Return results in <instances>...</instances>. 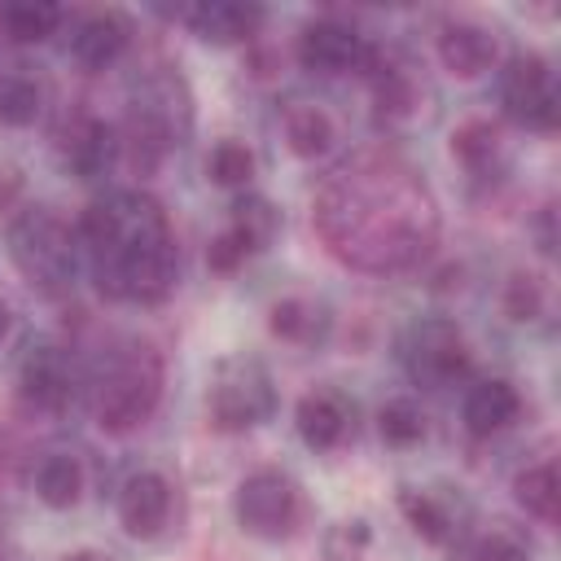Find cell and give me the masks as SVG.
<instances>
[{
  "mask_svg": "<svg viewBox=\"0 0 561 561\" xmlns=\"http://www.w3.org/2000/svg\"><path fill=\"white\" fill-rule=\"evenodd\" d=\"M245 259H254V250H250V241H245L237 228H224V232L210 237V245H206V267L219 272V276H232Z\"/></svg>",
  "mask_w": 561,
  "mask_h": 561,
  "instance_id": "obj_33",
  "label": "cell"
},
{
  "mask_svg": "<svg viewBox=\"0 0 561 561\" xmlns=\"http://www.w3.org/2000/svg\"><path fill=\"white\" fill-rule=\"evenodd\" d=\"M329 324H333V316L311 298H280L267 311L272 337L289 342V346H320L329 337Z\"/></svg>",
  "mask_w": 561,
  "mask_h": 561,
  "instance_id": "obj_20",
  "label": "cell"
},
{
  "mask_svg": "<svg viewBox=\"0 0 561 561\" xmlns=\"http://www.w3.org/2000/svg\"><path fill=\"white\" fill-rule=\"evenodd\" d=\"M18 390L39 412H66L75 399V364L57 342H31L18 364Z\"/></svg>",
  "mask_w": 561,
  "mask_h": 561,
  "instance_id": "obj_10",
  "label": "cell"
},
{
  "mask_svg": "<svg viewBox=\"0 0 561 561\" xmlns=\"http://www.w3.org/2000/svg\"><path fill=\"white\" fill-rule=\"evenodd\" d=\"M373 543V526L364 517H346L337 526H329L324 535V561H364Z\"/></svg>",
  "mask_w": 561,
  "mask_h": 561,
  "instance_id": "obj_32",
  "label": "cell"
},
{
  "mask_svg": "<svg viewBox=\"0 0 561 561\" xmlns=\"http://www.w3.org/2000/svg\"><path fill=\"white\" fill-rule=\"evenodd\" d=\"M44 110V88L22 75V70H9L0 75V123L4 127H31Z\"/></svg>",
  "mask_w": 561,
  "mask_h": 561,
  "instance_id": "obj_28",
  "label": "cell"
},
{
  "mask_svg": "<svg viewBox=\"0 0 561 561\" xmlns=\"http://www.w3.org/2000/svg\"><path fill=\"white\" fill-rule=\"evenodd\" d=\"M351 421H355V408L346 403V394L320 386V390H307L298 403H294V430L298 438L311 447V451H333L346 443L351 434Z\"/></svg>",
  "mask_w": 561,
  "mask_h": 561,
  "instance_id": "obj_14",
  "label": "cell"
},
{
  "mask_svg": "<svg viewBox=\"0 0 561 561\" xmlns=\"http://www.w3.org/2000/svg\"><path fill=\"white\" fill-rule=\"evenodd\" d=\"M500 307H504V316H508V320H517V324L539 320V316H543V307H548L543 280H539V276H530V272H513V276L504 280V289H500Z\"/></svg>",
  "mask_w": 561,
  "mask_h": 561,
  "instance_id": "obj_30",
  "label": "cell"
},
{
  "mask_svg": "<svg viewBox=\"0 0 561 561\" xmlns=\"http://www.w3.org/2000/svg\"><path fill=\"white\" fill-rule=\"evenodd\" d=\"M0 26L13 44H39L61 26V9L48 0H18L0 9Z\"/></svg>",
  "mask_w": 561,
  "mask_h": 561,
  "instance_id": "obj_26",
  "label": "cell"
},
{
  "mask_svg": "<svg viewBox=\"0 0 561 561\" xmlns=\"http://www.w3.org/2000/svg\"><path fill=\"white\" fill-rule=\"evenodd\" d=\"M377 434L390 443V447H416L425 434H430V421H425V408L408 394L399 399H386L377 408Z\"/></svg>",
  "mask_w": 561,
  "mask_h": 561,
  "instance_id": "obj_27",
  "label": "cell"
},
{
  "mask_svg": "<svg viewBox=\"0 0 561 561\" xmlns=\"http://www.w3.org/2000/svg\"><path fill=\"white\" fill-rule=\"evenodd\" d=\"M399 508L425 543H451V535L460 530V513L443 491H403Z\"/></svg>",
  "mask_w": 561,
  "mask_h": 561,
  "instance_id": "obj_22",
  "label": "cell"
},
{
  "mask_svg": "<svg viewBox=\"0 0 561 561\" xmlns=\"http://www.w3.org/2000/svg\"><path fill=\"white\" fill-rule=\"evenodd\" d=\"M75 237L92 254L101 294L149 307L175 289L180 259H175L167 215L153 197L136 188H114L83 210Z\"/></svg>",
  "mask_w": 561,
  "mask_h": 561,
  "instance_id": "obj_1",
  "label": "cell"
},
{
  "mask_svg": "<svg viewBox=\"0 0 561 561\" xmlns=\"http://www.w3.org/2000/svg\"><path fill=\"white\" fill-rule=\"evenodd\" d=\"M333 140H337V127H333L324 105L298 101V105L285 110V145H289L294 158L316 162V158H324L333 149Z\"/></svg>",
  "mask_w": 561,
  "mask_h": 561,
  "instance_id": "obj_21",
  "label": "cell"
},
{
  "mask_svg": "<svg viewBox=\"0 0 561 561\" xmlns=\"http://www.w3.org/2000/svg\"><path fill=\"white\" fill-rule=\"evenodd\" d=\"M232 513L254 539H289L302 522V491L285 469H254L237 482Z\"/></svg>",
  "mask_w": 561,
  "mask_h": 561,
  "instance_id": "obj_7",
  "label": "cell"
},
{
  "mask_svg": "<svg viewBox=\"0 0 561 561\" xmlns=\"http://www.w3.org/2000/svg\"><path fill=\"white\" fill-rule=\"evenodd\" d=\"M368 75H373V105H377V114L386 123H403V118H412L421 110V83H416L412 66H403V61H386L381 66L377 53H373Z\"/></svg>",
  "mask_w": 561,
  "mask_h": 561,
  "instance_id": "obj_18",
  "label": "cell"
},
{
  "mask_svg": "<svg viewBox=\"0 0 561 561\" xmlns=\"http://www.w3.org/2000/svg\"><path fill=\"white\" fill-rule=\"evenodd\" d=\"M294 57L311 75H351V70H368L373 48H368V39L351 22L329 13V18H316V22H307L298 31Z\"/></svg>",
  "mask_w": 561,
  "mask_h": 561,
  "instance_id": "obj_9",
  "label": "cell"
},
{
  "mask_svg": "<svg viewBox=\"0 0 561 561\" xmlns=\"http://www.w3.org/2000/svg\"><path fill=\"white\" fill-rule=\"evenodd\" d=\"M193 131V92L171 66L145 70L127 92V123L118 149H127L136 171H153Z\"/></svg>",
  "mask_w": 561,
  "mask_h": 561,
  "instance_id": "obj_2",
  "label": "cell"
},
{
  "mask_svg": "<svg viewBox=\"0 0 561 561\" xmlns=\"http://www.w3.org/2000/svg\"><path fill=\"white\" fill-rule=\"evenodd\" d=\"M171 504H175L171 482L162 473L145 469V473H131L123 482V491H118V522H123V530L131 539H158L167 530V522H171Z\"/></svg>",
  "mask_w": 561,
  "mask_h": 561,
  "instance_id": "obj_13",
  "label": "cell"
},
{
  "mask_svg": "<svg viewBox=\"0 0 561 561\" xmlns=\"http://www.w3.org/2000/svg\"><path fill=\"white\" fill-rule=\"evenodd\" d=\"M500 105H504V118L526 127V131H557V79H552V66L543 53H513L500 70Z\"/></svg>",
  "mask_w": 561,
  "mask_h": 561,
  "instance_id": "obj_8",
  "label": "cell"
},
{
  "mask_svg": "<svg viewBox=\"0 0 561 561\" xmlns=\"http://www.w3.org/2000/svg\"><path fill=\"white\" fill-rule=\"evenodd\" d=\"M254 149L250 145H241V140H219L215 149H210V158H206V175H210V184H219V188H245L250 180H254Z\"/></svg>",
  "mask_w": 561,
  "mask_h": 561,
  "instance_id": "obj_29",
  "label": "cell"
},
{
  "mask_svg": "<svg viewBox=\"0 0 561 561\" xmlns=\"http://www.w3.org/2000/svg\"><path fill=\"white\" fill-rule=\"evenodd\" d=\"M513 495H517V504L535 517V522H543V526H552L557 522V504H561V482H557V465L552 460H539V465H526L517 478H513Z\"/></svg>",
  "mask_w": 561,
  "mask_h": 561,
  "instance_id": "obj_24",
  "label": "cell"
},
{
  "mask_svg": "<svg viewBox=\"0 0 561 561\" xmlns=\"http://www.w3.org/2000/svg\"><path fill=\"white\" fill-rule=\"evenodd\" d=\"M552 219H557V210H552V206H543V210H539V219H535L539 254H552V250H557V224H552Z\"/></svg>",
  "mask_w": 561,
  "mask_h": 561,
  "instance_id": "obj_34",
  "label": "cell"
},
{
  "mask_svg": "<svg viewBox=\"0 0 561 561\" xmlns=\"http://www.w3.org/2000/svg\"><path fill=\"white\" fill-rule=\"evenodd\" d=\"M451 158H456L469 175H478V180L495 175V171L504 167V136H500V123H491V118H469V123H460V127L451 131Z\"/></svg>",
  "mask_w": 561,
  "mask_h": 561,
  "instance_id": "obj_19",
  "label": "cell"
},
{
  "mask_svg": "<svg viewBox=\"0 0 561 561\" xmlns=\"http://www.w3.org/2000/svg\"><path fill=\"white\" fill-rule=\"evenodd\" d=\"M131 44V22L114 9H101V13H88L75 31H70V57L83 66V70H110Z\"/></svg>",
  "mask_w": 561,
  "mask_h": 561,
  "instance_id": "obj_17",
  "label": "cell"
},
{
  "mask_svg": "<svg viewBox=\"0 0 561 561\" xmlns=\"http://www.w3.org/2000/svg\"><path fill=\"white\" fill-rule=\"evenodd\" d=\"M18 193H22V180H18V171H0V210H9Z\"/></svg>",
  "mask_w": 561,
  "mask_h": 561,
  "instance_id": "obj_35",
  "label": "cell"
},
{
  "mask_svg": "<svg viewBox=\"0 0 561 561\" xmlns=\"http://www.w3.org/2000/svg\"><path fill=\"white\" fill-rule=\"evenodd\" d=\"M469 561H530V543L513 526H491L469 543Z\"/></svg>",
  "mask_w": 561,
  "mask_h": 561,
  "instance_id": "obj_31",
  "label": "cell"
},
{
  "mask_svg": "<svg viewBox=\"0 0 561 561\" xmlns=\"http://www.w3.org/2000/svg\"><path fill=\"white\" fill-rule=\"evenodd\" d=\"M434 48H438L443 70L456 75V79H482V75L495 70V61H500V39H495V31H486L482 22H469V18L443 22Z\"/></svg>",
  "mask_w": 561,
  "mask_h": 561,
  "instance_id": "obj_12",
  "label": "cell"
},
{
  "mask_svg": "<svg viewBox=\"0 0 561 561\" xmlns=\"http://www.w3.org/2000/svg\"><path fill=\"white\" fill-rule=\"evenodd\" d=\"M162 399V355L149 342H123L92 381V412L105 434L140 430Z\"/></svg>",
  "mask_w": 561,
  "mask_h": 561,
  "instance_id": "obj_3",
  "label": "cell"
},
{
  "mask_svg": "<svg viewBox=\"0 0 561 561\" xmlns=\"http://www.w3.org/2000/svg\"><path fill=\"white\" fill-rule=\"evenodd\" d=\"M228 228H237V232L250 241V250L259 254V250H267V245L276 241V232H280V210H276L267 197H259V193H241V197L228 206Z\"/></svg>",
  "mask_w": 561,
  "mask_h": 561,
  "instance_id": "obj_25",
  "label": "cell"
},
{
  "mask_svg": "<svg viewBox=\"0 0 561 561\" xmlns=\"http://www.w3.org/2000/svg\"><path fill=\"white\" fill-rule=\"evenodd\" d=\"M9 329H13V307H9L4 298H0V342L9 337Z\"/></svg>",
  "mask_w": 561,
  "mask_h": 561,
  "instance_id": "obj_36",
  "label": "cell"
},
{
  "mask_svg": "<svg viewBox=\"0 0 561 561\" xmlns=\"http://www.w3.org/2000/svg\"><path fill=\"white\" fill-rule=\"evenodd\" d=\"M83 486H88V478H83V465L70 456V451H53V456H44L39 460V469H35V495H39V504H48V508H75L79 500H83Z\"/></svg>",
  "mask_w": 561,
  "mask_h": 561,
  "instance_id": "obj_23",
  "label": "cell"
},
{
  "mask_svg": "<svg viewBox=\"0 0 561 561\" xmlns=\"http://www.w3.org/2000/svg\"><path fill=\"white\" fill-rule=\"evenodd\" d=\"M118 131L96 118V114H75L61 131H57V162L75 175V180H96L118 162Z\"/></svg>",
  "mask_w": 561,
  "mask_h": 561,
  "instance_id": "obj_11",
  "label": "cell"
},
{
  "mask_svg": "<svg viewBox=\"0 0 561 561\" xmlns=\"http://www.w3.org/2000/svg\"><path fill=\"white\" fill-rule=\"evenodd\" d=\"M75 245H79V237L48 206H22L9 219V254H13L18 272L26 276V285L48 298H57L75 285V267H79Z\"/></svg>",
  "mask_w": 561,
  "mask_h": 561,
  "instance_id": "obj_4",
  "label": "cell"
},
{
  "mask_svg": "<svg viewBox=\"0 0 561 561\" xmlns=\"http://www.w3.org/2000/svg\"><path fill=\"white\" fill-rule=\"evenodd\" d=\"M184 26L215 48H232V44H250L263 26V9L259 4H237V0H202L193 9H184Z\"/></svg>",
  "mask_w": 561,
  "mask_h": 561,
  "instance_id": "obj_15",
  "label": "cell"
},
{
  "mask_svg": "<svg viewBox=\"0 0 561 561\" xmlns=\"http://www.w3.org/2000/svg\"><path fill=\"white\" fill-rule=\"evenodd\" d=\"M206 412L219 434H245L276 412V381L263 359L254 355H228L210 368L206 381Z\"/></svg>",
  "mask_w": 561,
  "mask_h": 561,
  "instance_id": "obj_5",
  "label": "cell"
},
{
  "mask_svg": "<svg viewBox=\"0 0 561 561\" xmlns=\"http://www.w3.org/2000/svg\"><path fill=\"white\" fill-rule=\"evenodd\" d=\"M522 416V394L508 377H482L460 399V421L473 438H491Z\"/></svg>",
  "mask_w": 561,
  "mask_h": 561,
  "instance_id": "obj_16",
  "label": "cell"
},
{
  "mask_svg": "<svg viewBox=\"0 0 561 561\" xmlns=\"http://www.w3.org/2000/svg\"><path fill=\"white\" fill-rule=\"evenodd\" d=\"M66 561H110V557H101V552H70Z\"/></svg>",
  "mask_w": 561,
  "mask_h": 561,
  "instance_id": "obj_37",
  "label": "cell"
},
{
  "mask_svg": "<svg viewBox=\"0 0 561 561\" xmlns=\"http://www.w3.org/2000/svg\"><path fill=\"white\" fill-rule=\"evenodd\" d=\"M399 364L416 386L443 390L469 373V342L456 329V320H447V316L412 320L399 337Z\"/></svg>",
  "mask_w": 561,
  "mask_h": 561,
  "instance_id": "obj_6",
  "label": "cell"
}]
</instances>
